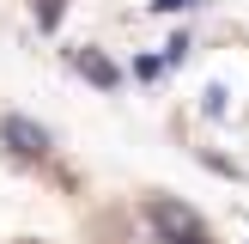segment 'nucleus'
<instances>
[{
  "label": "nucleus",
  "mask_w": 249,
  "mask_h": 244,
  "mask_svg": "<svg viewBox=\"0 0 249 244\" xmlns=\"http://www.w3.org/2000/svg\"><path fill=\"white\" fill-rule=\"evenodd\" d=\"M0 141H6L18 159H43V153H49V128H43V122H31V116H18V110L0 116Z\"/></svg>",
  "instance_id": "1"
},
{
  "label": "nucleus",
  "mask_w": 249,
  "mask_h": 244,
  "mask_svg": "<svg viewBox=\"0 0 249 244\" xmlns=\"http://www.w3.org/2000/svg\"><path fill=\"white\" fill-rule=\"evenodd\" d=\"M73 67H79L97 92H116V85H122V67H116L109 55H97V49H79V55H73Z\"/></svg>",
  "instance_id": "2"
},
{
  "label": "nucleus",
  "mask_w": 249,
  "mask_h": 244,
  "mask_svg": "<svg viewBox=\"0 0 249 244\" xmlns=\"http://www.w3.org/2000/svg\"><path fill=\"white\" fill-rule=\"evenodd\" d=\"M31 12H36V31H55L61 12H67V0H31Z\"/></svg>",
  "instance_id": "3"
},
{
  "label": "nucleus",
  "mask_w": 249,
  "mask_h": 244,
  "mask_svg": "<svg viewBox=\"0 0 249 244\" xmlns=\"http://www.w3.org/2000/svg\"><path fill=\"white\" fill-rule=\"evenodd\" d=\"M201 110H207V116H225V85H207V104Z\"/></svg>",
  "instance_id": "4"
},
{
  "label": "nucleus",
  "mask_w": 249,
  "mask_h": 244,
  "mask_svg": "<svg viewBox=\"0 0 249 244\" xmlns=\"http://www.w3.org/2000/svg\"><path fill=\"white\" fill-rule=\"evenodd\" d=\"M158 244H213V238H207V232H164Z\"/></svg>",
  "instance_id": "5"
},
{
  "label": "nucleus",
  "mask_w": 249,
  "mask_h": 244,
  "mask_svg": "<svg viewBox=\"0 0 249 244\" xmlns=\"http://www.w3.org/2000/svg\"><path fill=\"white\" fill-rule=\"evenodd\" d=\"M189 49H195V43H189V37L177 31V37H170V43H164V61H182V55H189Z\"/></svg>",
  "instance_id": "6"
},
{
  "label": "nucleus",
  "mask_w": 249,
  "mask_h": 244,
  "mask_svg": "<svg viewBox=\"0 0 249 244\" xmlns=\"http://www.w3.org/2000/svg\"><path fill=\"white\" fill-rule=\"evenodd\" d=\"M158 12H189V6H201V0H152Z\"/></svg>",
  "instance_id": "7"
}]
</instances>
